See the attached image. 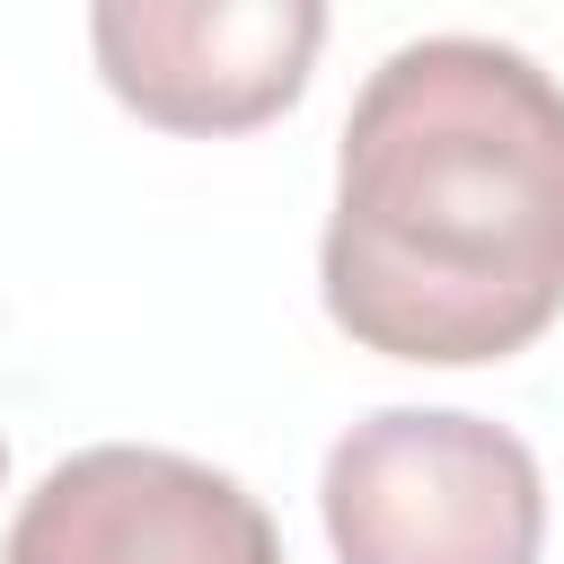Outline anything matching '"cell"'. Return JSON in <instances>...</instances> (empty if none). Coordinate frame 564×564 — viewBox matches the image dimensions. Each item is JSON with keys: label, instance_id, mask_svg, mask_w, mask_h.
Listing matches in <instances>:
<instances>
[{"label": "cell", "instance_id": "cell-4", "mask_svg": "<svg viewBox=\"0 0 564 564\" xmlns=\"http://www.w3.org/2000/svg\"><path fill=\"white\" fill-rule=\"evenodd\" d=\"M0 564H282V538L238 476L185 449L97 441L44 467Z\"/></svg>", "mask_w": 564, "mask_h": 564}, {"label": "cell", "instance_id": "cell-2", "mask_svg": "<svg viewBox=\"0 0 564 564\" xmlns=\"http://www.w3.org/2000/svg\"><path fill=\"white\" fill-rule=\"evenodd\" d=\"M317 520L335 564H538L546 476L494 414L379 405L326 449Z\"/></svg>", "mask_w": 564, "mask_h": 564}, {"label": "cell", "instance_id": "cell-5", "mask_svg": "<svg viewBox=\"0 0 564 564\" xmlns=\"http://www.w3.org/2000/svg\"><path fill=\"white\" fill-rule=\"evenodd\" d=\"M0 485H9V441H0Z\"/></svg>", "mask_w": 564, "mask_h": 564}, {"label": "cell", "instance_id": "cell-1", "mask_svg": "<svg viewBox=\"0 0 564 564\" xmlns=\"http://www.w3.org/2000/svg\"><path fill=\"white\" fill-rule=\"evenodd\" d=\"M317 291L388 361L529 352L564 317V88L494 35L397 44L344 115Z\"/></svg>", "mask_w": 564, "mask_h": 564}, {"label": "cell", "instance_id": "cell-3", "mask_svg": "<svg viewBox=\"0 0 564 564\" xmlns=\"http://www.w3.org/2000/svg\"><path fill=\"white\" fill-rule=\"evenodd\" d=\"M326 44L317 0H97V79L159 132H256L300 106Z\"/></svg>", "mask_w": 564, "mask_h": 564}]
</instances>
